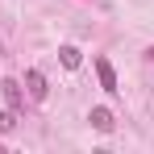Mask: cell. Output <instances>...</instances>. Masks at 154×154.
<instances>
[{
  "label": "cell",
  "mask_w": 154,
  "mask_h": 154,
  "mask_svg": "<svg viewBox=\"0 0 154 154\" xmlns=\"http://www.w3.org/2000/svg\"><path fill=\"white\" fill-rule=\"evenodd\" d=\"M88 121H92L96 133H112V125H117V117H112L108 108H92V112H88Z\"/></svg>",
  "instance_id": "obj_4"
},
{
  "label": "cell",
  "mask_w": 154,
  "mask_h": 154,
  "mask_svg": "<svg viewBox=\"0 0 154 154\" xmlns=\"http://www.w3.org/2000/svg\"><path fill=\"white\" fill-rule=\"evenodd\" d=\"M25 92H29L33 104H42L46 92H50V88H46V75H42V71H25Z\"/></svg>",
  "instance_id": "obj_1"
},
{
  "label": "cell",
  "mask_w": 154,
  "mask_h": 154,
  "mask_svg": "<svg viewBox=\"0 0 154 154\" xmlns=\"http://www.w3.org/2000/svg\"><path fill=\"white\" fill-rule=\"evenodd\" d=\"M0 96H4L8 108H21V104H25V92H21V83H17V79H0Z\"/></svg>",
  "instance_id": "obj_3"
},
{
  "label": "cell",
  "mask_w": 154,
  "mask_h": 154,
  "mask_svg": "<svg viewBox=\"0 0 154 154\" xmlns=\"http://www.w3.org/2000/svg\"><path fill=\"white\" fill-rule=\"evenodd\" d=\"M17 129V108H4L0 112V133H13Z\"/></svg>",
  "instance_id": "obj_6"
},
{
  "label": "cell",
  "mask_w": 154,
  "mask_h": 154,
  "mask_svg": "<svg viewBox=\"0 0 154 154\" xmlns=\"http://www.w3.org/2000/svg\"><path fill=\"white\" fill-rule=\"evenodd\" d=\"M146 58H150V63H154V46H150V50H146Z\"/></svg>",
  "instance_id": "obj_7"
},
{
  "label": "cell",
  "mask_w": 154,
  "mask_h": 154,
  "mask_svg": "<svg viewBox=\"0 0 154 154\" xmlns=\"http://www.w3.org/2000/svg\"><path fill=\"white\" fill-rule=\"evenodd\" d=\"M96 79H100V88L104 92H121V88H117V71H112V63H108V58H96Z\"/></svg>",
  "instance_id": "obj_2"
},
{
  "label": "cell",
  "mask_w": 154,
  "mask_h": 154,
  "mask_svg": "<svg viewBox=\"0 0 154 154\" xmlns=\"http://www.w3.org/2000/svg\"><path fill=\"white\" fill-rule=\"evenodd\" d=\"M58 58H63V67H67V71H75L79 63H83V54H79L75 46H63V50H58Z\"/></svg>",
  "instance_id": "obj_5"
}]
</instances>
